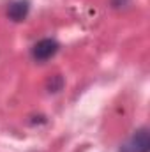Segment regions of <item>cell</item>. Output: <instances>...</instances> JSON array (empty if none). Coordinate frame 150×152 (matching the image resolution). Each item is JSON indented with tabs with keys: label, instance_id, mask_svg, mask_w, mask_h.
I'll return each instance as SVG.
<instances>
[{
	"label": "cell",
	"instance_id": "6da1fadb",
	"mask_svg": "<svg viewBox=\"0 0 150 152\" xmlns=\"http://www.w3.org/2000/svg\"><path fill=\"white\" fill-rule=\"evenodd\" d=\"M58 48H60V44L55 39L44 37V39H41V41H37L32 46V51L30 53H32V58L36 62H46V60H50V58H53L57 55Z\"/></svg>",
	"mask_w": 150,
	"mask_h": 152
},
{
	"label": "cell",
	"instance_id": "7a4b0ae2",
	"mask_svg": "<svg viewBox=\"0 0 150 152\" xmlns=\"http://www.w3.org/2000/svg\"><path fill=\"white\" fill-rule=\"evenodd\" d=\"M150 151V133L147 127L134 131L125 145H122L120 152H149Z\"/></svg>",
	"mask_w": 150,
	"mask_h": 152
},
{
	"label": "cell",
	"instance_id": "3957f363",
	"mask_svg": "<svg viewBox=\"0 0 150 152\" xmlns=\"http://www.w3.org/2000/svg\"><path fill=\"white\" fill-rule=\"evenodd\" d=\"M28 12H30V2L28 0H14L9 4L7 18L14 23H20L28 16Z\"/></svg>",
	"mask_w": 150,
	"mask_h": 152
},
{
	"label": "cell",
	"instance_id": "277c9868",
	"mask_svg": "<svg viewBox=\"0 0 150 152\" xmlns=\"http://www.w3.org/2000/svg\"><path fill=\"white\" fill-rule=\"evenodd\" d=\"M64 87V80H62V76H53L51 80H50V83H48V88H50V92H58L60 88Z\"/></svg>",
	"mask_w": 150,
	"mask_h": 152
}]
</instances>
